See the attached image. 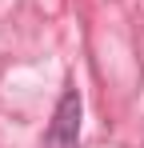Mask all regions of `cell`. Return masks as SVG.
<instances>
[{
	"label": "cell",
	"mask_w": 144,
	"mask_h": 148,
	"mask_svg": "<svg viewBox=\"0 0 144 148\" xmlns=\"http://www.w3.org/2000/svg\"><path fill=\"white\" fill-rule=\"evenodd\" d=\"M80 92L64 88V96L56 100L52 124L44 132V148H80Z\"/></svg>",
	"instance_id": "obj_1"
}]
</instances>
